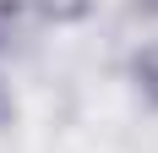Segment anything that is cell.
<instances>
[{"instance_id": "6da1fadb", "label": "cell", "mask_w": 158, "mask_h": 153, "mask_svg": "<svg viewBox=\"0 0 158 153\" xmlns=\"http://www.w3.org/2000/svg\"><path fill=\"white\" fill-rule=\"evenodd\" d=\"M136 82H142V93L158 104V49H142L136 55Z\"/></svg>"}, {"instance_id": "7a4b0ae2", "label": "cell", "mask_w": 158, "mask_h": 153, "mask_svg": "<svg viewBox=\"0 0 158 153\" xmlns=\"http://www.w3.org/2000/svg\"><path fill=\"white\" fill-rule=\"evenodd\" d=\"M44 11H55V16H82L87 11V0H38Z\"/></svg>"}]
</instances>
